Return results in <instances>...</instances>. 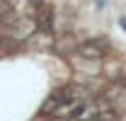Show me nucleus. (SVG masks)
<instances>
[{
  "label": "nucleus",
  "instance_id": "f257e3e1",
  "mask_svg": "<svg viewBox=\"0 0 126 121\" xmlns=\"http://www.w3.org/2000/svg\"><path fill=\"white\" fill-rule=\"evenodd\" d=\"M119 24H121V29L126 31V17H121V19H119Z\"/></svg>",
  "mask_w": 126,
  "mask_h": 121
},
{
  "label": "nucleus",
  "instance_id": "f03ea898",
  "mask_svg": "<svg viewBox=\"0 0 126 121\" xmlns=\"http://www.w3.org/2000/svg\"><path fill=\"white\" fill-rule=\"evenodd\" d=\"M97 7H104V0H97Z\"/></svg>",
  "mask_w": 126,
  "mask_h": 121
}]
</instances>
